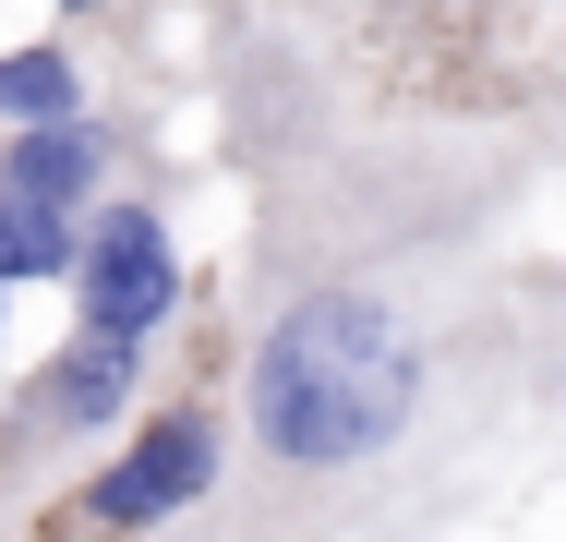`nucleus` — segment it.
<instances>
[{"label":"nucleus","instance_id":"7ed1b4c3","mask_svg":"<svg viewBox=\"0 0 566 542\" xmlns=\"http://www.w3.org/2000/svg\"><path fill=\"white\" fill-rule=\"evenodd\" d=\"M61 302L85 337H120V350H169L181 325L206 314V278H193V241H181V206L169 181H120L73 217V278Z\"/></svg>","mask_w":566,"mask_h":542},{"label":"nucleus","instance_id":"f257e3e1","mask_svg":"<svg viewBox=\"0 0 566 542\" xmlns=\"http://www.w3.org/2000/svg\"><path fill=\"white\" fill-rule=\"evenodd\" d=\"M229 494L206 542H422L555 398V265H314L218 302Z\"/></svg>","mask_w":566,"mask_h":542},{"label":"nucleus","instance_id":"f03ea898","mask_svg":"<svg viewBox=\"0 0 566 542\" xmlns=\"http://www.w3.org/2000/svg\"><path fill=\"white\" fill-rule=\"evenodd\" d=\"M218 494H229V398H218V362H193V374H157V398L12 542H181L218 519Z\"/></svg>","mask_w":566,"mask_h":542},{"label":"nucleus","instance_id":"0eeeda50","mask_svg":"<svg viewBox=\"0 0 566 542\" xmlns=\"http://www.w3.org/2000/svg\"><path fill=\"white\" fill-rule=\"evenodd\" d=\"M0 362H12V302H0Z\"/></svg>","mask_w":566,"mask_h":542},{"label":"nucleus","instance_id":"39448f33","mask_svg":"<svg viewBox=\"0 0 566 542\" xmlns=\"http://www.w3.org/2000/svg\"><path fill=\"white\" fill-rule=\"evenodd\" d=\"M120 73L109 61H85L73 37H24V49H0V133H36V121H73V108H97Z\"/></svg>","mask_w":566,"mask_h":542},{"label":"nucleus","instance_id":"20e7f679","mask_svg":"<svg viewBox=\"0 0 566 542\" xmlns=\"http://www.w3.org/2000/svg\"><path fill=\"white\" fill-rule=\"evenodd\" d=\"M157 108L145 97H97L73 121H36V133H0V206H36V217H85L120 181H157Z\"/></svg>","mask_w":566,"mask_h":542},{"label":"nucleus","instance_id":"423d86ee","mask_svg":"<svg viewBox=\"0 0 566 542\" xmlns=\"http://www.w3.org/2000/svg\"><path fill=\"white\" fill-rule=\"evenodd\" d=\"M61 278H73V217L0 206V302H24V290H61Z\"/></svg>","mask_w":566,"mask_h":542}]
</instances>
